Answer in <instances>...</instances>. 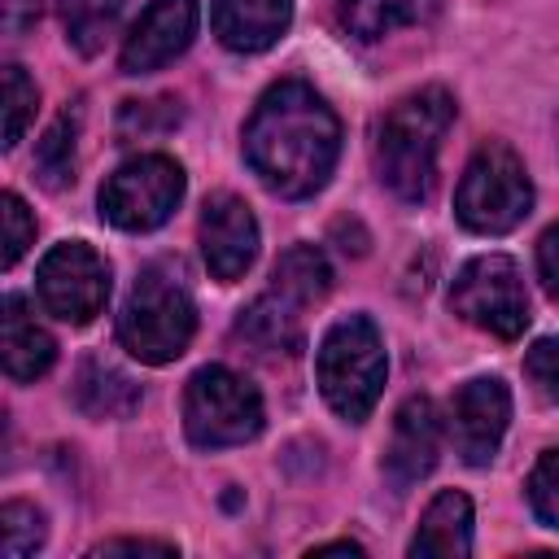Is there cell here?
Segmentation results:
<instances>
[{
	"label": "cell",
	"mask_w": 559,
	"mask_h": 559,
	"mask_svg": "<svg viewBox=\"0 0 559 559\" xmlns=\"http://www.w3.org/2000/svg\"><path fill=\"white\" fill-rule=\"evenodd\" d=\"M341 157V122L332 105L301 79L271 83L245 122L249 170L288 201L314 197Z\"/></svg>",
	"instance_id": "1"
},
{
	"label": "cell",
	"mask_w": 559,
	"mask_h": 559,
	"mask_svg": "<svg viewBox=\"0 0 559 559\" xmlns=\"http://www.w3.org/2000/svg\"><path fill=\"white\" fill-rule=\"evenodd\" d=\"M454 127V96L445 87H419L393 100L371 135L376 179L406 205H419L437 188V157Z\"/></svg>",
	"instance_id": "2"
},
{
	"label": "cell",
	"mask_w": 559,
	"mask_h": 559,
	"mask_svg": "<svg viewBox=\"0 0 559 559\" xmlns=\"http://www.w3.org/2000/svg\"><path fill=\"white\" fill-rule=\"evenodd\" d=\"M332 288V266L319 245H293L280 253L271 284L240 310L236 336L262 354H293L306 341V310H314Z\"/></svg>",
	"instance_id": "3"
},
{
	"label": "cell",
	"mask_w": 559,
	"mask_h": 559,
	"mask_svg": "<svg viewBox=\"0 0 559 559\" xmlns=\"http://www.w3.org/2000/svg\"><path fill=\"white\" fill-rule=\"evenodd\" d=\"M192 332H197V306H192V293L179 280V271L166 262L144 266L122 301V314H118L122 349L148 367H162L188 349Z\"/></svg>",
	"instance_id": "4"
},
{
	"label": "cell",
	"mask_w": 559,
	"mask_h": 559,
	"mask_svg": "<svg viewBox=\"0 0 559 559\" xmlns=\"http://www.w3.org/2000/svg\"><path fill=\"white\" fill-rule=\"evenodd\" d=\"M384 336L367 314H345L336 319L314 354V376H319V393L323 402L345 419V424H362L384 389Z\"/></svg>",
	"instance_id": "5"
},
{
	"label": "cell",
	"mask_w": 559,
	"mask_h": 559,
	"mask_svg": "<svg viewBox=\"0 0 559 559\" xmlns=\"http://www.w3.org/2000/svg\"><path fill=\"white\" fill-rule=\"evenodd\" d=\"M528 210L533 179L520 153L502 140H485L454 188V218L476 236H507L528 218Z\"/></svg>",
	"instance_id": "6"
},
{
	"label": "cell",
	"mask_w": 559,
	"mask_h": 559,
	"mask_svg": "<svg viewBox=\"0 0 559 559\" xmlns=\"http://www.w3.org/2000/svg\"><path fill=\"white\" fill-rule=\"evenodd\" d=\"M262 419H266L262 393L240 371H231L223 362L192 371V380L183 389V432L197 450L245 445L262 432Z\"/></svg>",
	"instance_id": "7"
},
{
	"label": "cell",
	"mask_w": 559,
	"mask_h": 559,
	"mask_svg": "<svg viewBox=\"0 0 559 559\" xmlns=\"http://www.w3.org/2000/svg\"><path fill=\"white\" fill-rule=\"evenodd\" d=\"M450 310L498 341H515L528 328V293L515 258L480 253L463 262V271L450 284Z\"/></svg>",
	"instance_id": "8"
},
{
	"label": "cell",
	"mask_w": 559,
	"mask_h": 559,
	"mask_svg": "<svg viewBox=\"0 0 559 559\" xmlns=\"http://www.w3.org/2000/svg\"><path fill=\"white\" fill-rule=\"evenodd\" d=\"M183 166L166 153H140L100 183V218L118 231H153L183 201Z\"/></svg>",
	"instance_id": "9"
},
{
	"label": "cell",
	"mask_w": 559,
	"mask_h": 559,
	"mask_svg": "<svg viewBox=\"0 0 559 559\" xmlns=\"http://www.w3.org/2000/svg\"><path fill=\"white\" fill-rule=\"evenodd\" d=\"M35 297L52 319L83 328L109 301V262L83 240H61L35 266Z\"/></svg>",
	"instance_id": "10"
},
{
	"label": "cell",
	"mask_w": 559,
	"mask_h": 559,
	"mask_svg": "<svg viewBox=\"0 0 559 559\" xmlns=\"http://www.w3.org/2000/svg\"><path fill=\"white\" fill-rule=\"evenodd\" d=\"M511 424V389L498 376H476L450 397V441L467 467L493 463Z\"/></svg>",
	"instance_id": "11"
},
{
	"label": "cell",
	"mask_w": 559,
	"mask_h": 559,
	"mask_svg": "<svg viewBox=\"0 0 559 559\" xmlns=\"http://www.w3.org/2000/svg\"><path fill=\"white\" fill-rule=\"evenodd\" d=\"M441 459V411L432 397L415 393L397 406L393 415V428H389V441H384V459H380V472L384 480L402 493L411 489L415 480H424Z\"/></svg>",
	"instance_id": "12"
},
{
	"label": "cell",
	"mask_w": 559,
	"mask_h": 559,
	"mask_svg": "<svg viewBox=\"0 0 559 559\" xmlns=\"http://www.w3.org/2000/svg\"><path fill=\"white\" fill-rule=\"evenodd\" d=\"M197 35V0H148L135 26L122 39L118 66L122 74H153L188 52Z\"/></svg>",
	"instance_id": "13"
},
{
	"label": "cell",
	"mask_w": 559,
	"mask_h": 559,
	"mask_svg": "<svg viewBox=\"0 0 559 559\" xmlns=\"http://www.w3.org/2000/svg\"><path fill=\"white\" fill-rule=\"evenodd\" d=\"M201 253L214 280H240L258 258V218L236 192H214L201 205Z\"/></svg>",
	"instance_id": "14"
},
{
	"label": "cell",
	"mask_w": 559,
	"mask_h": 559,
	"mask_svg": "<svg viewBox=\"0 0 559 559\" xmlns=\"http://www.w3.org/2000/svg\"><path fill=\"white\" fill-rule=\"evenodd\" d=\"M210 22L223 48L231 52H266L284 39L293 22V0H214Z\"/></svg>",
	"instance_id": "15"
},
{
	"label": "cell",
	"mask_w": 559,
	"mask_h": 559,
	"mask_svg": "<svg viewBox=\"0 0 559 559\" xmlns=\"http://www.w3.org/2000/svg\"><path fill=\"white\" fill-rule=\"evenodd\" d=\"M0 358H4V376L26 384L39 380L52 362H57V341L48 336V328L35 319V310L26 306L22 293H9L0 306Z\"/></svg>",
	"instance_id": "16"
},
{
	"label": "cell",
	"mask_w": 559,
	"mask_h": 559,
	"mask_svg": "<svg viewBox=\"0 0 559 559\" xmlns=\"http://www.w3.org/2000/svg\"><path fill=\"white\" fill-rule=\"evenodd\" d=\"M415 559L419 555H432V559H463L472 550V498L459 493V489H441L424 515H419V528L406 546Z\"/></svg>",
	"instance_id": "17"
},
{
	"label": "cell",
	"mask_w": 559,
	"mask_h": 559,
	"mask_svg": "<svg viewBox=\"0 0 559 559\" xmlns=\"http://www.w3.org/2000/svg\"><path fill=\"white\" fill-rule=\"evenodd\" d=\"M74 406L87 419H127L140 406V384L127 371H118L114 362L83 358L79 376H74Z\"/></svg>",
	"instance_id": "18"
},
{
	"label": "cell",
	"mask_w": 559,
	"mask_h": 559,
	"mask_svg": "<svg viewBox=\"0 0 559 559\" xmlns=\"http://www.w3.org/2000/svg\"><path fill=\"white\" fill-rule=\"evenodd\" d=\"M332 9H336V22L349 39L376 44V39L402 31V26L428 22L437 0H332Z\"/></svg>",
	"instance_id": "19"
},
{
	"label": "cell",
	"mask_w": 559,
	"mask_h": 559,
	"mask_svg": "<svg viewBox=\"0 0 559 559\" xmlns=\"http://www.w3.org/2000/svg\"><path fill=\"white\" fill-rule=\"evenodd\" d=\"M57 13H61L66 44L79 57H96L109 44V35L118 31V22L127 13V0H61Z\"/></svg>",
	"instance_id": "20"
},
{
	"label": "cell",
	"mask_w": 559,
	"mask_h": 559,
	"mask_svg": "<svg viewBox=\"0 0 559 559\" xmlns=\"http://www.w3.org/2000/svg\"><path fill=\"white\" fill-rule=\"evenodd\" d=\"M74 140H79V109H66L39 140L35 148V170L44 188H66L74 183Z\"/></svg>",
	"instance_id": "21"
},
{
	"label": "cell",
	"mask_w": 559,
	"mask_h": 559,
	"mask_svg": "<svg viewBox=\"0 0 559 559\" xmlns=\"http://www.w3.org/2000/svg\"><path fill=\"white\" fill-rule=\"evenodd\" d=\"M44 537H48V515L35 502L13 498V502L0 507V546H4L9 559H22V555L39 550Z\"/></svg>",
	"instance_id": "22"
},
{
	"label": "cell",
	"mask_w": 559,
	"mask_h": 559,
	"mask_svg": "<svg viewBox=\"0 0 559 559\" xmlns=\"http://www.w3.org/2000/svg\"><path fill=\"white\" fill-rule=\"evenodd\" d=\"M35 105H39L35 83L26 79V70L17 61H9L4 66V148H17V140L26 135V127L35 118Z\"/></svg>",
	"instance_id": "23"
},
{
	"label": "cell",
	"mask_w": 559,
	"mask_h": 559,
	"mask_svg": "<svg viewBox=\"0 0 559 559\" xmlns=\"http://www.w3.org/2000/svg\"><path fill=\"white\" fill-rule=\"evenodd\" d=\"M528 507L546 528H559V450H542L528 480H524Z\"/></svg>",
	"instance_id": "24"
},
{
	"label": "cell",
	"mask_w": 559,
	"mask_h": 559,
	"mask_svg": "<svg viewBox=\"0 0 559 559\" xmlns=\"http://www.w3.org/2000/svg\"><path fill=\"white\" fill-rule=\"evenodd\" d=\"M524 376L533 384V393L550 406H559V336H542L528 345L524 354Z\"/></svg>",
	"instance_id": "25"
},
{
	"label": "cell",
	"mask_w": 559,
	"mask_h": 559,
	"mask_svg": "<svg viewBox=\"0 0 559 559\" xmlns=\"http://www.w3.org/2000/svg\"><path fill=\"white\" fill-rule=\"evenodd\" d=\"M0 223H4V253H0V262L13 266L26 253V245L35 240V218H31V210H26V201L17 192L0 197Z\"/></svg>",
	"instance_id": "26"
},
{
	"label": "cell",
	"mask_w": 559,
	"mask_h": 559,
	"mask_svg": "<svg viewBox=\"0 0 559 559\" xmlns=\"http://www.w3.org/2000/svg\"><path fill=\"white\" fill-rule=\"evenodd\" d=\"M537 280H542L546 297L559 301V223L546 227L537 240Z\"/></svg>",
	"instance_id": "27"
},
{
	"label": "cell",
	"mask_w": 559,
	"mask_h": 559,
	"mask_svg": "<svg viewBox=\"0 0 559 559\" xmlns=\"http://www.w3.org/2000/svg\"><path fill=\"white\" fill-rule=\"evenodd\" d=\"M175 542H153V537H114L92 546V555H175Z\"/></svg>",
	"instance_id": "28"
},
{
	"label": "cell",
	"mask_w": 559,
	"mask_h": 559,
	"mask_svg": "<svg viewBox=\"0 0 559 559\" xmlns=\"http://www.w3.org/2000/svg\"><path fill=\"white\" fill-rule=\"evenodd\" d=\"M39 17V0H4V35H26Z\"/></svg>",
	"instance_id": "29"
},
{
	"label": "cell",
	"mask_w": 559,
	"mask_h": 559,
	"mask_svg": "<svg viewBox=\"0 0 559 559\" xmlns=\"http://www.w3.org/2000/svg\"><path fill=\"white\" fill-rule=\"evenodd\" d=\"M314 555H362L358 542H328V546H314Z\"/></svg>",
	"instance_id": "30"
}]
</instances>
